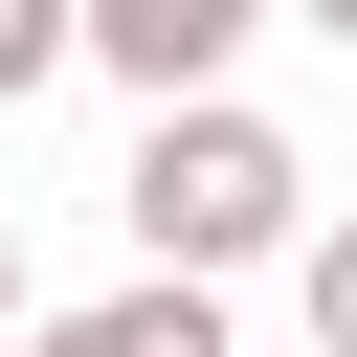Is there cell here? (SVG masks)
I'll return each instance as SVG.
<instances>
[{"label":"cell","mask_w":357,"mask_h":357,"mask_svg":"<svg viewBox=\"0 0 357 357\" xmlns=\"http://www.w3.org/2000/svg\"><path fill=\"white\" fill-rule=\"evenodd\" d=\"M268 45V0H67V67H112L134 112H178V89H223Z\"/></svg>","instance_id":"7a4b0ae2"},{"label":"cell","mask_w":357,"mask_h":357,"mask_svg":"<svg viewBox=\"0 0 357 357\" xmlns=\"http://www.w3.org/2000/svg\"><path fill=\"white\" fill-rule=\"evenodd\" d=\"M0 335H22V223H0Z\"/></svg>","instance_id":"52a82bcc"},{"label":"cell","mask_w":357,"mask_h":357,"mask_svg":"<svg viewBox=\"0 0 357 357\" xmlns=\"http://www.w3.org/2000/svg\"><path fill=\"white\" fill-rule=\"evenodd\" d=\"M45 67H67V0H0V112H22Z\"/></svg>","instance_id":"5b68a950"},{"label":"cell","mask_w":357,"mask_h":357,"mask_svg":"<svg viewBox=\"0 0 357 357\" xmlns=\"http://www.w3.org/2000/svg\"><path fill=\"white\" fill-rule=\"evenodd\" d=\"M290 312H312V357H357V223H290Z\"/></svg>","instance_id":"277c9868"},{"label":"cell","mask_w":357,"mask_h":357,"mask_svg":"<svg viewBox=\"0 0 357 357\" xmlns=\"http://www.w3.org/2000/svg\"><path fill=\"white\" fill-rule=\"evenodd\" d=\"M0 357H245V335H223V290H178V268H134V290H89V312H22Z\"/></svg>","instance_id":"3957f363"},{"label":"cell","mask_w":357,"mask_h":357,"mask_svg":"<svg viewBox=\"0 0 357 357\" xmlns=\"http://www.w3.org/2000/svg\"><path fill=\"white\" fill-rule=\"evenodd\" d=\"M134 268H178V290H223V268H290V223H312V156L245 112V89H178V112H134Z\"/></svg>","instance_id":"6da1fadb"},{"label":"cell","mask_w":357,"mask_h":357,"mask_svg":"<svg viewBox=\"0 0 357 357\" xmlns=\"http://www.w3.org/2000/svg\"><path fill=\"white\" fill-rule=\"evenodd\" d=\"M268 22H335V45H357V0H268Z\"/></svg>","instance_id":"8992f818"}]
</instances>
